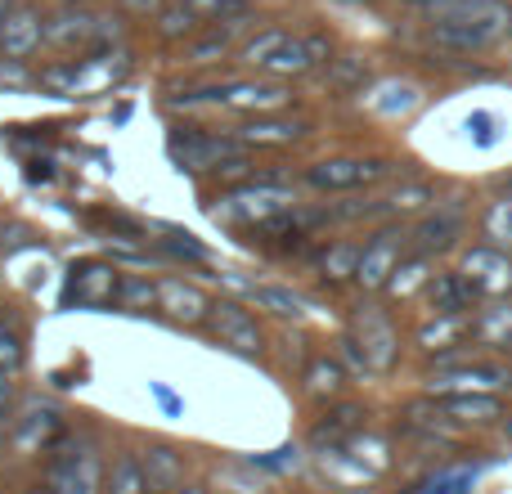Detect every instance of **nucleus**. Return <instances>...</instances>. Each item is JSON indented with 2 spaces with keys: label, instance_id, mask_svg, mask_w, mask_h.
<instances>
[{
  "label": "nucleus",
  "instance_id": "obj_1",
  "mask_svg": "<svg viewBox=\"0 0 512 494\" xmlns=\"http://www.w3.org/2000/svg\"><path fill=\"white\" fill-rule=\"evenodd\" d=\"M427 27L450 50H490L512 36V5L504 0H436L427 5Z\"/></svg>",
  "mask_w": 512,
  "mask_h": 494
},
{
  "label": "nucleus",
  "instance_id": "obj_2",
  "mask_svg": "<svg viewBox=\"0 0 512 494\" xmlns=\"http://www.w3.org/2000/svg\"><path fill=\"white\" fill-rule=\"evenodd\" d=\"M126 72V54H113V50H95V54H81V59H63V63H50L41 68V86L54 90V95H99L108 90L117 77Z\"/></svg>",
  "mask_w": 512,
  "mask_h": 494
},
{
  "label": "nucleus",
  "instance_id": "obj_3",
  "mask_svg": "<svg viewBox=\"0 0 512 494\" xmlns=\"http://www.w3.org/2000/svg\"><path fill=\"white\" fill-rule=\"evenodd\" d=\"M248 59L270 72H306L324 59V41L310 36H288V32H265L248 45Z\"/></svg>",
  "mask_w": 512,
  "mask_h": 494
},
{
  "label": "nucleus",
  "instance_id": "obj_4",
  "mask_svg": "<svg viewBox=\"0 0 512 494\" xmlns=\"http://www.w3.org/2000/svg\"><path fill=\"white\" fill-rule=\"evenodd\" d=\"M99 490V459H95V445L81 441L77 445H63L50 463V494H95Z\"/></svg>",
  "mask_w": 512,
  "mask_h": 494
},
{
  "label": "nucleus",
  "instance_id": "obj_5",
  "mask_svg": "<svg viewBox=\"0 0 512 494\" xmlns=\"http://www.w3.org/2000/svg\"><path fill=\"white\" fill-rule=\"evenodd\" d=\"M292 194L274 185H252V189H234V194L216 198V221H270V216L288 212Z\"/></svg>",
  "mask_w": 512,
  "mask_h": 494
},
{
  "label": "nucleus",
  "instance_id": "obj_6",
  "mask_svg": "<svg viewBox=\"0 0 512 494\" xmlns=\"http://www.w3.org/2000/svg\"><path fill=\"white\" fill-rule=\"evenodd\" d=\"M117 36L113 18L104 14H81V9H68V14H54L50 23H45V41L59 45V50H72V45H108Z\"/></svg>",
  "mask_w": 512,
  "mask_h": 494
},
{
  "label": "nucleus",
  "instance_id": "obj_7",
  "mask_svg": "<svg viewBox=\"0 0 512 494\" xmlns=\"http://www.w3.org/2000/svg\"><path fill=\"white\" fill-rule=\"evenodd\" d=\"M512 387V369H499V364H454V369H441L432 378V391H445V396H459V391H499Z\"/></svg>",
  "mask_w": 512,
  "mask_h": 494
},
{
  "label": "nucleus",
  "instance_id": "obj_8",
  "mask_svg": "<svg viewBox=\"0 0 512 494\" xmlns=\"http://www.w3.org/2000/svg\"><path fill=\"white\" fill-rule=\"evenodd\" d=\"M41 41H45V18H41V9H36V5H14V14L0 23V50H5V59H18V63H23Z\"/></svg>",
  "mask_w": 512,
  "mask_h": 494
},
{
  "label": "nucleus",
  "instance_id": "obj_9",
  "mask_svg": "<svg viewBox=\"0 0 512 494\" xmlns=\"http://www.w3.org/2000/svg\"><path fill=\"white\" fill-rule=\"evenodd\" d=\"M387 162H364V158H337V162H319L310 167V185L315 189H355V185H369V180L387 176Z\"/></svg>",
  "mask_w": 512,
  "mask_h": 494
},
{
  "label": "nucleus",
  "instance_id": "obj_10",
  "mask_svg": "<svg viewBox=\"0 0 512 494\" xmlns=\"http://www.w3.org/2000/svg\"><path fill=\"white\" fill-rule=\"evenodd\" d=\"M463 279L472 283V292H504L512 288V261L499 247H472L463 261Z\"/></svg>",
  "mask_w": 512,
  "mask_h": 494
},
{
  "label": "nucleus",
  "instance_id": "obj_11",
  "mask_svg": "<svg viewBox=\"0 0 512 494\" xmlns=\"http://www.w3.org/2000/svg\"><path fill=\"white\" fill-rule=\"evenodd\" d=\"M176 158L185 162L189 171H207V167H221L225 153H239V140H216V135H203V131H189L185 140H171Z\"/></svg>",
  "mask_w": 512,
  "mask_h": 494
},
{
  "label": "nucleus",
  "instance_id": "obj_12",
  "mask_svg": "<svg viewBox=\"0 0 512 494\" xmlns=\"http://www.w3.org/2000/svg\"><path fill=\"white\" fill-rule=\"evenodd\" d=\"M113 297H117V274L108 265H81V270H72L68 301H77V306H108Z\"/></svg>",
  "mask_w": 512,
  "mask_h": 494
},
{
  "label": "nucleus",
  "instance_id": "obj_13",
  "mask_svg": "<svg viewBox=\"0 0 512 494\" xmlns=\"http://www.w3.org/2000/svg\"><path fill=\"white\" fill-rule=\"evenodd\" d=\"M216 310V333H221V342H230L234 351L243 355H256L261 351V333H256V324L248 319V310H239L234 301H221Z\"/></svg>",
  "mask_w": 512,
  "mask_h": 494
},
{
  "label": "nucleus",
  "instance_id": "obj_14",
  "mask_svg": "<svg viewBox=\"0 0 512 494\" xmlns=\"http://www.w3.org/2000/svg\"><path fill=\"white\" fill-rule=\"evenodd\" d=\"M396 265H400V239L396 234H378L373 243H364L355 274H360V283H387V274H396Z\"/></svg>",
  "mask_w": 512,
  "mask_h": 494
},
{
  "label": "nucleus",
  "instance_id": "obj_15",
  "mask_svg": "<svg viewBox=\"0 0 512 494\" xmlns=\"http://www.w3.org/2000/svg\"><path fill=\"white\" fill-rule=\"evenodd\" d=\"M472 283L463 279V274H441V279L427 283V301H432L436 315H463V310L472 306Z\"/></svg>",
  "mask_w": 512,
  "mask_h": 494
},
{
  "label": "nucleus",
  "instance_id": "obj_16",
  "mask_svg": "<svg viewBox=\"0 0 512 494\" xmlns=\"http://www.w3.org/2000/svg\"><path fill=\"white\" fill-rule=\"evenodd\" d=\"M360 328H364V355H369V364L373 369H391V364H396V351H400L391 324L382 315H364Z\"/></svg>",
  "mask_w": 512,
  "mask_h": 494
},
{
  "label": "nucleus",
  "instance_id": "obj_17",
  "mask_svg": "<svg viewBox=\"0 0 512 494\" xmlns=\"http://www.w3.org/2000/svg\"><path fill=\"white\" fill-rule=\"evenodd\" d=\"M158 301L162 310H171L176 319H198L207 310V297L198 288H185L180 279H162L158 283Z\"/></svg>",
  "mask_w": 512,
  "mask_h": 494
},
{
  "label": "nucleus",
  "instance_id": "obj_18",
  "mask_svg": "<svg viewBox=\"0 0 512 494\" xmlns=\"http://www.w3.org/2000/svg\"><path fill=\"white\" fill-rule=\"evenodd\" d=\"M216 99H221V104H234V108H279L288 95H283L279 86H252V81H243V86L216 90Z\"/></svg>",
  "mask_w": 512,
  "mask_h": 494
},
{
  "label": "nucleus",
  "instance_id": "obj_19",
  "mask_svg": "<svg viewBox=\"0 0 512 494\" xmlns=\"http://www.w3.org/2000/svg\"><path fill=\"white\" fill-rule=\"evenodd\" d=\"M306 131L301 122H248L239 131V144H292Z\"/></svg>",
  "mask_w": 512,
  "mask_h": 494
},
{
  "label": "nucleus",
  "instance_id": "obj_20",
  "mask_svg": "<svg viewBox=\"0 0 512 494\" xmlns=\"http://www.w3.org/2000/svg\"><path fill=\"white\" fill-rule=\"evenodd\" d=\"M144 490H149V477H144L140 459L122 454V459L113 463V477H108V494H144Z\"/></svg>",
  "mask_w": 512,
  "mask_h": 494
},
{
  "label": "nucleus",
  "instance_id": "obj_21",
  "mask_svg": "<svg viewBox=\"0 0 512 494\" xmlns=\"http://www.w3.org/2000/svg\"><path fill=\"white\" fill-rule=\"evenodd\" d=\"M459 230H463V216L459 212H454V216H432V221L418 230V247H445Z\"/></svg>",
  "mask_w": 512,
  "mask_h": 494
},
{
  "label": "nucleus",
  "instance_id": "obj_22",
  "mask_svg": "<svg viewBox=\"0 0 512 494\" xmlns=\"http://www.w3.org/2000/svg\"><path fill=\"white\" fill-rule=\"evenodd\" d=\"M144 477H149V486H176V477H180L176 450H149V468H144Z\"/></svg>",
  "mask_w": 512,
  "mask_h": 494
},
{
  "label": "nucleus",
  "instance_id": "obj_23",
  "mask_svg": "<svg viewBox=\"0 0 512 494\" xmlns=\"http://www.w3.org/2000/svg\"><path fill=\"white\" fill-rule=\"evenodd\" d=\"M450 414L454 418H463V423H486V418H495L499 414V405L495 400H468V396H454L450 400Z\"/></svg>",
  "mask_w": 512,
  "mask_h": 494
},
{
  "label": "nucleus",
  "instance_id": "obj_24",
  "mask_svg": "<svg viewBox=\"0 0 512 494\" xmlns=\"http://www.w3.org/2000/svg\"><path fill=\"white\" fill-rule=\"evenodd\" d=\"M180 5L189 9V14L203 23V18H221V14H239L243 0H180Z\"/></svg>",
  "mask_w": 512,
  "mask_h": 494
},
{
  "label": "nucleus",
  "instance_id": "obj_25",
  "mask_svg": "<svg viewBox=\"0 0 512 494\" xmlns=\"http://www.w3.org/2000/svg\"><path fill=\"white\" fill-rule=\"evenodd\" d=\"M261 306H270L274 315H301V297H292V292H279V288H261L252 292Z\"/></svg>",
  "mask_w": 512,
  "mask_h": 494
},
{
  "label": "nucleus",
  "instance_id": "obj_26",
  "mask_svg": "<svg viewBox=\"0 0 512 494\" xmlns=\"http://www.w3.org/2000/svg\"><path fill=\"white\" fill-rule=\"evenodd\" d=\"M486 234L495 243H512V198L495 203V212H490V221H486Z\"/></svg>",
  "mask_w": 512,
  "mask_h": 494
},
{
  "label": "nucleus",
  "instance_id": "obj_27",
  "mask_svg": "<svg viewBox=\"0 0 512 494\" xmlns=\"http://www.w3.org/2000/svg\"><path fill=\"white\" fill-rule=\"evenodd\" d=\"M427 203H432V189L427 185H409L400 194H391V212H423Z\"/></svg>",
  "mask_w": 512,
  "mask_h": 494
},
{
  "label": "nucleus",
  "instance_id": "obj_28",
  "mask_svg": "<svg viewBox=\"0 0 512 494\" xmlns=\"http://www.w3.org/2000/svg\"><path fill=\"white\" fill-rule=\"evenodd\" d=\"M486 337H490V342H499V346H512V306L490 310V319H486Z\"/></svg>",
  "mask_w": 512,
  "mask_h": 494
},
{
  "label": "nucleus",
  "instance_id": "obj_29",
  "mask_svg": "<svg viewBox=\"0 0 512 494\" xmlns=\"http://www.w3.org/2000/svg\"><path fill=\"white\" fill-rule=\"evenodd\" d=\"M468 486H472L468 472H441V477L427 481L423 494H468Z\"/></svg>",
  "mask_w": 512,
  "mask_h": 494
},
{
  "label": "nucleus",
  "instance_id": "obj_30",
  "mask_svg": "<svg viewBox=\"0 0 512 494\" xmlns=\"http://www.w3.org/2000/svg\"><path fill=\"white\" fill-rule=\"evenodd\" d=\"M198 27V18L189 14L185 5L180 9H167V14H162V36H189Z\"/></svg>",
  "mask_w": 512,
  "mask_h": 494
},
{
  "label": "nucleus",
  "instance_id": "obj_31",
  "mask_svg": "<svg viewBox=\"0 0 512 494\" xmlns=\"http://www.w3.org/2000/svg\"><path fill=\"white\" fill-rule=\"evenodd\" d=\"M337 382H342V373L333 364H315L310 369V391H337Z\"/></svg>",
  "mask_w": 512,
  "mask_h": 494
},
{
  "label": "nucleus",
  "instance_id": "obj_32",
  "mask_svg": "<svg viewBox=\"0 0 512 494\" xmlns=\"http://www.w3.org/2000/svg\"><path fill=\"white\" fill-rule=\"evenodd\" d=\"M0 86H32V72L18 59H9V63H0Z\"/></svg>",
  "mask_w": 512,
  "mask_h": 494
},
{
  "label": "nucleus",
  "instance_id": "obj_33",
  "mask_svg": "<svg viewBox=\"0 0 512 494\" xmlns=\"http://www.w3.org/2000/svg\"><path fill=\"white\" fill-rule=\"evenodd\" d=\"M122 297L131 301V306H144V301H158V288H153V283H144V279H131L122 288Z\"/></svg>",
  "mask_w": 512,
  "mask_h": 494
},
{
  "label": "nucleus",
  "instance_id": "obj_34",
  "mask_svg": "<svg viewBox=\"0 0 512 494\" xmlns=\"http://www.w3.org/2000/svg\"><path fill=\"white\" fill-rule=\"evenodd\" d=\"M0 364H9V369L23 364V346H18V337L5 333V328H0Z\"/></svg>",
  "mask_w": 512,
  "mask_h": 494
},
{
  "label": "nucleus",
  "instance_id": "obj_35",
  "mask_svg": "<svg viewBox=\"0 0 512 494\" xmlns=\"http://www.w3.org/2000/svg\"><path fill=\"white\" fill-rule=\"evenodd\" d=\"M490 126H495V117L490 113H472L468 117V131H477V144H495V131H490Z\"/></svg>",
  "mask_w": 512,
  "mask_h": 494
},
{
  "label": "nucleus",
  "instance_id": "obj_36",
  "mask_svg": "<svg viewBox=\"0 0 512 494\" xmlns=\"http://www.w3.org/2000/svg\"><path fill=\"white\" fill-rule=\"evenodd\" d=\"M122 9L126 14H158L162 0H122Z\"/></svg>",
  "mask_w": 512,
  "mask_h": 494
},
{
  "label": "nucleus",
  "instance_id": "obj_37",
  "mask_svg": "<svg viewBox=\"0 0 512 494\" xmlns=\"http://www.w3.org/2000/svg\"><path fill=\"white\" fill-rule=\"evenodd\" d=\"M9 427V391H0V436H5Z\"/></svg>",
  "mask_w": 512,
  "mask_h": 494
},
{
  "label": "nucleus",
  "instance_id": "obj_38",
  "mask_svg": "<svg viewBox=\"0 0 512 494\" xmlns=\"http://www.w3.org/2000/svg\"><path fill=\"white\" fill-rule=\"evenodd\" d=\"M9 14H14V0H0V23H5Z\"/></svg>",
  "mask_w": 512,
  "mask_h": 494
},
{
  "label": "nucleus",
  "instance_id": "obj_39",
  "mask_svg": "<svg viewBox=\"0 0 512 494\" xmlns=\"http://www.w3.org/2000/svg\"><path fill=\"white\" fill-rule=\"evenodd\" d=\"M176 494H203V490H198V486H189V490H176Z\"/></svg>",
  "mask_w": 512,
  "mask_h": 494
},
{
  "label": "nucleus",
  "instance_id": "obj_40",
  "mask_svg": "<svg viewBox=\"0 0 512 494\" xmlns=\"http://www.w3.org/2000/svg\"><path fill=\"white\" fill-rule=\"evenodd\" d=\"M77 5H86V0H77Z\"/></svg>",
  "mask_w": 512,
  "mask_h": 494
},
{
  "label": "nucleus",
  "instance_id": "obj_41",
  "mask_svg": "<svg viewBox=\"0 0 512 494\" xmlns=\"http://www.w3.org/2000/svg\"><path fill=\"white\" fill-rule=\"evenodd\" d=\"M427 5H436V0H427Z\"/></svg>",
  "mask_w": 512,
  "mask_h": 494
}]
</instances>
